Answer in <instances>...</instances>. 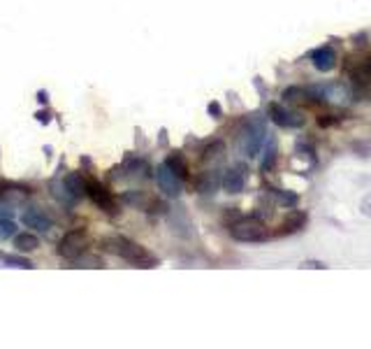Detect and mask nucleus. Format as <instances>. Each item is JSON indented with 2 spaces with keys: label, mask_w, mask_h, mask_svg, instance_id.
<instances>
[{
  "label": "nucleus",
  "mask_w": 371,
  "mask_h": 349,
  "mask_svg": "<svg viewBox=\"0 0 371 349\" xmlns=\"http://www.w3.org/2000/svg\"><path fill=\"white\" fill-rule=\"evenodd\" d=\"M38 119H40L42 123H47V121H49V114H47V112H40V114H38Z\"/></svg>",
  "instance_id": "21"
},
{
  "label": "nucleus",
  "mask_w": 371,
  "mask_h": 349,
  "mask_svg": "<svg viewBox=\"0 0 371 349\" xmlns=\"http://www.w3.org/2000/svg\"><path fill=\"white\" fill-rule=\"evenodd\" d=\"M362 214H367V217H371V194L365 196V201H362Z\"/></svg>",
  "instance_id": "19"
},
{
  "label": "nucleus",
  "mask_w": 371,
  "mask_h": 349,
  "mask_svg": "<svg viewBox=\"0 0 371 349\" xmlns=\"http://www.w3.org/2000/svg\"><path fill=\"white\" fill-rule=\"evenodd\" d=\"M14 247H16V252H21V254L35 252L40 247V238L33 236V233H19V236H14Z\"/></svg>",
  "instance_id": "13"
},
{
  "label": "nucleus",
  "mask_w": 371,
  "mask_h": 349,
  "mask_svg": "<svg viewBox=\"0 0 371 349\" xmlns=\"http://www.w3.org/2000/svg\"><path fill=\"white\" fill-rule=\"evenodd\" d=\"M16 236V223L12 219H0V240H10Z\"/></svg>",
  "instance_id": "15"
},
{
  "label": "nucleus",
  "mask_w": 371,
  "mask_h": 349,
  "mask_svg": "<svg viewBox=\"0 0 371 349\" xmlns=\"http://www.w3.org/2000/svg\"><path fill=\"white\" fill-rule=\"evenodd\" d=\"M65 189H67V194H70L72 198H81L84 194H86V182H84L77 172H72V174H67L65 177Z\"/></svg>",
  "instance_id": "14"
},
{
  "label": "nucleus",
  "mask_w": 371,
  "mask_h": 349,
  "mask_svg": "<svg viewBox=\"0 0 371 349\" xmlns=\"http://www.w3.org/2000/svg\"><path fill=\"white\" fill-rule=\"evenodd\" d=\"M230 236L237 243H267L272 233L263 221L256 217H241L230 226Z\"/></svg>",
  "instance_id": "2"
},
{
  "label": "nucleus",
  "mask_w": 371,
  "mask_h": 349,
  "mask_svg": "<svg viewBox=\"0 0 371 349\" xmlns=\"http://www.w3.org/2000/svg\"><path fill=\"white\" fill-rule=\"evenodd\" d=\"M263 135H265V128H263V123H260V121L249 123V126H246V131H244V149L249 152V156H256L260 152Z\"/></svg>",
  "instance_id": "7"
},
{
  "label": "nucleus",
  "mask_w": 371,
  "mask_h": 349,
  "mask_svg": "<svg viewBox=\"0 0 371 349\" xmlns=\"http://www.w3.org/2000/svg\"><path fill=\"white\" fill-rule=\"evenodd\" d=\"M209 112H212V114H216V116H218V114H221V107H218L216 103H212V105H209Z\"/></svg>",
  "instance_id": "20"
},
{
  "label": "nucleus",
  "mask_w": 371,
  "mask_h": 349,
  "mask_svg": "<svg viewBox=\"0 0 371 349\" xmlns=\"http://www.w3.org/2000/svg\"><path fill=\"white\" fill-rule=\"evenodd\" d=\"M307 221H309V217L304 212H290V217L278 226L276 236L283 238V236H292V233H299L302 228L307 226Z\"/></svg>",
  "instance_id": "10"
},
{
  "label": "nucleus",
  "mask_w": 371,
  "mask_h": 349,
  "mask_svg": "<svg viewBox=\"0 0 371 349\" xmlns=\"http://www.w3.org/2000/svg\"><path fill=\"white\" fill-rule=\"evenodd\" d=\"M156 182H158V187L160 191H163L165 196H181V189H183V179H179L176 174L167 168V165H158V170H156Z\"/></svg>",
  "instance_id": "5"
},
{
  "label": "nucleus",
  "mask_w": 371,
  "mask_h": 349,
  "mask_svg": "<svg viewBox=\"0 0 371 349\" xmlns=\"http://www.w3.org/2000/svg\"><path fill=\"white\" fill-rule=\"evenodd\" d=\"M91 247V238L86 231H70L65 233L61 238V243L56 247V254L61 256V259H67V261H77L81 254H86V249Z\"/></svg>",
  "instance_id": "3"
},
{
  "label": "nucleus",
  "mask_w": 371,
  "mask_h": 349,
  "mask_svg": "<svg viewBox=\"0 0 371 349\" xmlns=\"http://www.w3.org/2000/svg\"><path fill=\"white\" fill-rule=\"evenodd\" d=\"M21 221L26 223L28 228H35V231H49L52 228V219L47 217V214H42V210H26L21 214Z\"/></svg>",
  "instance_id": "11"
},
{
  "label": "nucleus",
  "mask_w": 371,
  "mask_h": 349,
  "mask_svg": "<svg viewBox=\"0 0 371 349\" xmlns=\"http://www.w3.org/2000/svg\"><path fill=\"white\" fill-rule=\"evenodd\" d=\"M77 265H79V268H103V261L93 259V256H91V259H84V254H81L77 259Z\"/></svg>",
  "instance_id": "17"
},
{
  "label": "nucleus",
  "mask_w": 371,
  "mask_h": 349,
  "mask_svg": "<svg viewBox=\"0 0 371 349\" xmlns=\"http://www.w3.org/2000/svg\"><path fill=\"white\" fill-rule=\"evenodd\" d=\"M246 165H237V168L227 170L225 177H223V187L227 194H239V191L244 189V184H246Z\"/></svg>",
  "instance_id": "8"
},
{
  "label": "nucleus",
  "mask_w": 371,
  "mask_h": 349,
  "mask_svg": "<svg viewBox=\"0 0 371 349\" xmlns=\"http://www.w3.org/2000/svg\"><path fill=\"white\" fill-rule=\"evenodd\" d=\"M100 245H103L105 252L121 256V259L137 265V268H156L158 265V259L147 247H142L139 243H132V240L123 238V236H109Z\"/></svg>",
  "instance_id": "1"
},
{
  "label": "nucleus",
  "mask_w": 371,
  "mask_h": 349,
  "mask_svg": "<svg viewBox=\"0 0 371 349\" xmlns=\"http://www.w3.org/2000/svg\"><path fill=\"white\" fill-rule=\"evenodd\" d=\"M311 61H314V65H316V70H320V72H330V70H334V65H336V52L332 47H320V49H316L314 54H311Z\"/></svg>",
  "instance_id": "9"
},
{
  "label": "nucleus",
  "mask_w": 371,
  "mask_h": 349,
  "mask_svg": "<svg viewBox=\"0 0 371 349\" xmlns=\"http://www.w3.org/2000/svg\"><path fill=\"white\" fill-rule=\"evenodd\" d=\"M86 196L93 201V205H98L100 210L105 212H116V201L112 196V191H107L100 182L96 179H89L86 182Z\"/></svg>",
  "instance_id": "4"
},
{
  "label": "nucleus",
  "mask_w": 371,
  "mask_h": 349,
  "mask_svg": "<svg viewBox=\"0 0 371 349\" xmlns=\"http://www.w3.org/2000/svg\"><path fill=\"white\" fill-rule=\"evenodd\" d=\"M269 116H272V121L278 123L281 128H299L302 123H304V116L292 110H285L281 105H269Z\"/></svg>",
  "instance_id": "6"
},
{
  "label": "nucleus",
  "mask_w": 371,
  "mask_h": 349,
  "mask_svg": "<svg viewBox=\"0 0 371 349\" xmlns=\"http://www.w3.org/2000/svg\"><path fill=\"white\" fill-rule=\"evenodd\" d=\"M3 261L7 263V265H12V268H35L28 259H23V256H12V254H7V256H3Z\"/></svg>",
  "instance_id": "16"
},
{
  "label": "nucleus",
  "mask_w": 371,
  "mask_h": 349,
  "mask_svg": "<svg viewBox=\"0 0 371 349\" xmlns=\"http://www.w3.org/2000/svg\"><path fill=\"white\" fill-rule=\"evenodd\" d=\"M165 165H167V168H170L179 179H188V163H186L183 154H179V152L170 154V156L165 159Z\"/></svg>",
  "instance_id": "12"
},
{
  "label": "nucleus",
  "mask_w": 371,
  "mask_h": 349,
  "mask_svg": "<svg viewBox=\"0 0 371 349\" xmlns=\"http://www.w3.org/2000/svg\"><path fill=\"white\" fill-rule=\"evenodd\" d=\"M272 194H274L283 205H295V203H297V196H292V194H281V189H272Z\"/></svg>",
  "instance_id": "18"
}]
</instances>
